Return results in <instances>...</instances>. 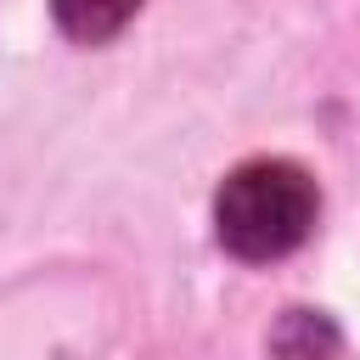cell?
<instances>
[{
  "label": "cell",
  "instance_id": "1",
  "mask_svg": "<svg viewBox=\"0 0 360 360\" xmlns=\"http://www.w3.org/2000/svg\"><path fill=\"white\" fill-rule=\"evenodd\" d=\"M315 225V180L287 158L242 163L214 197V231L236 259H281Z\"/></svg>",
  "mask_w": 360,
  "mask_h": 360
},
{
  "label": "cell",
  "instance_id": "2",
  "mask_svg": "<svg viewBox=\"0 0 360 360\" xmlns=\"http://www.w3.org/2000/svg\"><path fill=\"white\" fill-rule=\"evenodd\" d=\"M135 6H141V0H51L62 34H73V39H84V45L112 39V34L135 17Z\"/></svg>",
  "mask_w": 360,
  "mask_h": 360
}]
</instances>
